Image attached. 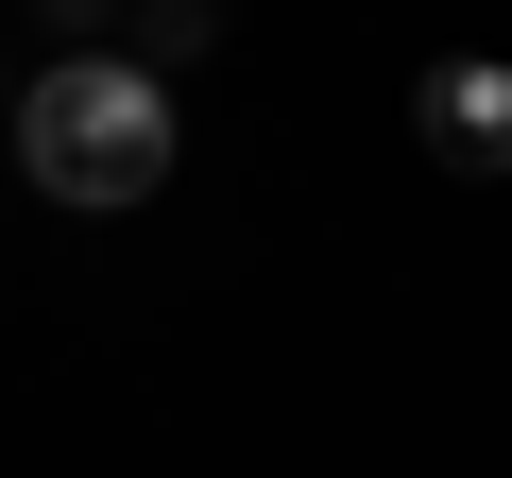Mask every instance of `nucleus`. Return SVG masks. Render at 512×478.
Instances as JSON below:
<instances>
[{"instance_id":"f03ea898","label":"nucleus","mask_w":512,"mask_h":478,"mask_svg":"<svg viewBox=\"0 0 512 478\" xmlns=\"http://www.w3.org/2000/svg\"><path fill=\"white\" fill-rule=\"evenodd\" d=\"M410 120H427V154H444V171H512V69L444 52V69L410 86Z\"/></svg>"},{"instance_id":"f257e3e1","label":"nucleus","mask_w":512,"mask_h":478,"mask_svg":"<svg viewBox=\"0 0 512 478\" xmlns=\"http://www.w3.org/2000/svg\"><path fill=\"white\" fill-rule=\"evenodd\" d=\"M18 171H35L52 205H154V188H171V86H154L137 52H69V69H35V103H18Z\"/></svg>"},{"instance_id":"7ed1b4c3","label":"nucleus","mask_w":512,"mask_h":478,"mask_svg":"<svg viewBox=\"0 0 512 478\" xmlns=\"http://www.w3.org/2000/svg\"><path fill=\"white\" fill-rule=\"evenodd\" d=\"M205 35H222V0H137V69H154V86H171V52H205Z\"/></svg>"}]
</instances>
